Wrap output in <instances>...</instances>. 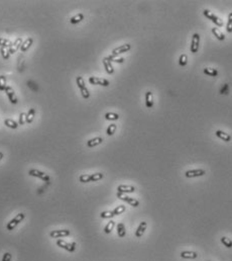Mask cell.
Here are the masks:
<instances>
[{"label": "cell", "instance_id": "1", "mask_svg": "<svg viewBox=\"0 0 232 261\" xmlns=\"http://www.w3.org/2000/svg\"><path fill=\"white\" fill-rule=\"evenodd\" d=\"M104 177L103 173H93V174H83L79 177V180L82 183H87V182H92V181H98Z\"/></svg>", "mask_w": 232, "mask_h": 261}, {"label": "cell", "instance_id": "2", "mask_svg": "<svg viewBox=\"0 0 232 261\" xmlns=\"http://www.w3.org/2000/svg\"><path fill=\"white\" fill-rule=\"evenodd\" d=\"M24 218H25L24 213H19L18 215H16L10 222H8L7 225H6V229H7L8 231H12L17 225L20 224L21 222H22V221L24 220Z\"/></svg>", "mask_w": 232, "mask_h": 261}, {"label": "cell", "instance_id": "3", "mask_svg": "<svg viewBox=\"0 0 232 261\" xmlns=\"http://www.w3.org/2000/svg\"><path fill=\"white\" fill-rule=\"evenodd\" d=\"M76 82H77V85H78V87L80 88V91H81V94H82V96L85 98V99H88V98L90 97V92L87 89V87H86L83 77L78 76L76 78Z\"/></svg>", "mask_w": 232, "mask_h": 261}, {"label": "cell", "instance_id": "4", "mask_svg": "<svg viewBox=\"0 0 232 261\" xmlns=\"http://www.w3.org/2000/svg\"><path fill=\"white\" fill-rule=\"evenodd\" d=\"M57 245H58L60 248H63V249H65L66 251L71 252V253H73V252H74V251L76 250V243H75V242H73V243H68V242H66V241L59 239V240L57 241Z\"/></svg>", "mask_w": 232, "mask_h": 261}, {"label": "cell", "instance_id": "5", "mask_svg": "<svg viewBox=\"0 0 232 261\" xmlns=\"http://www.w3.org/2000/svg\"><path fill=\"white\" fill-rule=\"evenodd\" d=\"M28 174L31 175V176L41 178V180H44L46 182H49L50 181V176H49V175L46 174L45 172H42V171L37 170V169H31V170L28 171Z\"/></svg>", "mask_w": 232, "mask_h": 261}, {"label": "cell", "instance_id": "6", "mask_svg": "<svg viewBox=\"0 0 232 261\" xmlns=\"http://www.w3.org/2000/svg\"><path fill=\"white\" fill-rule=\"evenodd\" d=\"M203 14H204L207 18H209V19L211 20V21H213V23H215L216 25H218L219 28L223 27V24H224V23H223V21H222L220 18H217L216 15H214V14L212 13V12H211V11H209L208 9H205V10L203 11Z\"/></svg>", "mask_w": 232, "mask_h": 261}, {"label": "cell", "instance_id": "7", "mask_svg": "<svg viewBox=\"0 0 232 261\" xmlns=\"http://www.w3.org/2000/svg\"><path fill=\"white\" fill-rule=\"evenodd\" d=\"M117 198H120L121 200H124V202L127 203H129L133 208H137L139 205V202L137 199L133 198H129V196H126V195H123L122 193H120V192H117Z\"/></svg>", "mask_w": 232, "mask_h": 261}, {"label": "cell", "instance_id": "8", "mask_svg": "<svg viewBox=\"0 0 232 261\" xmlns=\"http://www.w3.org/2000/svg\"><path fill=\"white\" fill-rule=\"evenodd\" d=\"M71 235L70 230L64 229V230H54L50 233V236L51 238H64V237H68Z\"/></svg>", "mask_w": 232, "mask_h": 261}, {"label": "cell", "instance_id": "9", "mask_svg": "<svg viewBox=\"0 0 232 261\" xmlns=\"http://www.w3.org/2000/svg\"><path fill=\"white\" fill-rule=\"evenodd\" d=\"M89 82L93 85H101V86H109V81L104 78H99V77L91 76L89 78Z\"/></svg>", "mask_w": 232, "mask_h": 261}, {"label": "cell", "instance_id": "10", "mask_svg": "<svg viewBox=\"0 0 232 261\" xmlns=\"http://www.w3.org/2000/svg\"><path fill=\"white\" fill-rule=\"evenodd\" d=\"M199 43H200V36L198 33H194L192 37V44H191V52L195 54L199 50Z\"/></svg>", "mask_w": 232, "mask_h": 261}, {"label": "cell", "instance_id": "11", "mask_svg": "<svg viewBox=\"0 0 232 261\" xmlns=\"http://www.w3.org/2000/svg\"><path fill=\"white\" fill-rule=\"evenodd\" d=\"M131 49V46L129 44H125V45H122V46H120L118 47V48H116L112 51V56L114 57H117L118 55L120 54H122V53H125V52H128Z\"/></svg>", "mask_w": 232, "mask_h": 261}, {"label": "cell", "instance_id": "12", "mask_svg": "<svg viewBox=\"0 0 232 261\" xmlns=\"http://www.w3.org/2000/svg\"><path fill=\"white\" fill-rule=\"evenodd\" d=\"M204 174H205V170H203V169H195V170L186 171V173H185V176H186L187 178H192V177L203 176Z\"/></svg>", "mask_w": 232, "mask_h": 261}, {"label": "cell", "instance_id": "13", "mask_svg": "<svg viewBox=\"0 0 232 261\" xmlns=\"http://www.w3.org/2000/svg\"><path fill=\"white\" fill-rule=\"evenodd\" d=\"M4 91H5V93L7 94V96H8V98H9V100H10L11 103L12 104H16L17 103V98L15 96V93H14L13 89H12L10 86H7Z\"/></svg>", "mask_w": 232, "mask_h": 261}, {"label": "cell", "instance_id": "14", "mask_svg": "<svg viewBox=\"0 0 232 261\" xmlns=\"http://www.w3.org/2000/svg\"><path fill=\"white\" fill-rule=\"evenodd\" d=\"M147 222H141V223L139 224V226L137 227L136 231H135V237H136V238L143 237V235L144 234L145 230H147Z\"/></svg>", "mask_w": 232, "mask_h": 261}, {"label": "cell", "instance_id": "15", "mask_svg": "<svg viewBox=\"0 0 232 261\" xmlns=\"http://www.w3.org/2000/svg\"><path fill=\"white\" fill-rule=\"evenodd\" d=\"M117 190L120 193H132L135 191V187L131 185H119L117 187Z\"/></svg>", "mask_w": 232, "mask_h": 261}, {"label": "cell", "instance_id": "16", "mask_svg": "<svg viewBox=\"0 0 232 261\" xmlns=\"http://www.w3.org/2000/svg\"><path fill=\"white\" fill-rule=\"evenodd\" d=\"M22 38H17L16 40H15V42L13 43V45H12V47L11 48H9V50H8V53L9 54H14L15 52L18 49H20V47H21V45H22Z\"/></svg>", "mask_w": 232, "mask_h": 261}, {"label": "cell", "instance_id": "17", "mask_svg": "<svg viewBox=\"0 0 232 261\" xmlns=\"http://www.w3.org/2000/svg\"><path fill=\"white\" fill-rule=\"evenodd\" d=\"M181 257L184 259H195L198 257V254L193 251H183L181 252Z\"/></svg>", "mask_w": 232, "mask_h": 261}, {"label": "cell", "instance_id": "18", "mask_svg": "<svg viewBox=\"0 0 232 261\" xmlns=\"http://www.w3.org/2000/svg\"><path fill=\"white\" fill-rule=\"evenodd\" d=\"M103 65H104L105 70L108 74H113L114 73V68L112 66V64H111V62L107 58L103 59Z\"/></svg>", "mask_w": 232, "mask_h": 261}, {"label": "cell", "instance_id": "19", "mask_svg": "<svg viewBox=\"0 0 232 261\" xmlns=\"http://www.w3.org/2000/svg\"><path fill=\"white\" fill-rule=\"evenodd\" d=\"M102 142H103V139L100 138V137H97V138H94V139L89 140L88 142H87V146L89 148H93V147H95V146H98V145H100Z\"/></svg>", "mask_w": 232, "mask_h": 261}, {"label": "cell", "instance_id": "20", "mask_svg": "<svg viewBox=\"0 0 232 261\" xmlns=\"http://www.w3.org/2000/svg\"><path fill=\"white\" fill-rule=\"evenodd\" d=\"M145 105L147 108H150L153 106V100H152V92L147 91L145 93Z\"/></svg>", "mask_w": 232, "mask_h": 261}, {"label": "cell", "instance_id": "21", "mask_svg": "<svg viewBox=\"0 0 232 261\" xmlns=\"http://www.w3.org/2000/svg\"><path fill=\"white\" fill-rule=\"evenodd\" d=\"M215 135L218 137L219 139L225 141V142H230V141H231L230 135H228L227 133H224V132H222V131H216Z\"/></svg>", "mask_w": 232, "mask_h": 261}, {"label": "cell", "instance_id": "22", "mask_svg": "<svg viewBox=\"0 0 232 261\" xmlns=\"http://www.w3.org/2000/svg\"><path fill=\"white\" fill-rule=\"evenodd\" d=\"M117 235L119 238H124L126 235V230H125V226H124L123 223H119L117 225Z\"/></svg>", "mask_w": 232, "mask_h": 261}, {"label": "cell", "instance_id": "23", "mask_svg": "<svg viewBox=\"0 0 232 261\" xmlns=\"http://www.w3.org/2000/svg\"><path fill=\"white\" fill-rule=\"evenodd\" d=\"M32 43H33L32 38H28L27 40H25L22 43V45H21V47H20V51H21V52H25V51H27L29 49V47L32 45Z\"/></svg>", "mask_w": 232, "mask_h": 261}, {"label": "cell", "instance_id": "24", "mask_svg": "<svg viewBox=\"0 0 232 261\" xmlns=\"http://www.w3.org/2000/svg\"><path fill=\"white\" fill-rule=\"evenodd\" d=\"M34 114H36V109L34 108H31L29 109V112L27 113V117H25V122L27 123H31L33 118H34Z\"/></svg>", "mask_w": 232, "mask_h": 261}, {"label": "cell", "instance_id": "25", "mask_svg": "<svg viewBox=\"0 0 232 261\" xmlns=\"http://www.w3.org/2000/svg\"><path fill=\"white\" fill-rule=\"evenodd\" d=\"M212 33H213V35L215 36L219 41H224L225 40V36L223 35V33L220 31H219L217 28H212Z\"/></svg>", "mask_w": 232, "mask_h": 261}, {"label": "cell", "instance_id": "26", "mask_svg": "<svg viewBox=\"0 0 232 261\" xmlns=\"http://www.w3.org/2000/svg\"><path fill=\"white\" fill-rule=\"evenodd\" d=\"M83 19H84V14L83 13H79V14H77L75 16H73V18L70 19V23L72 24H76V23H80V21H82Z\"/></svg>", "mask_w": 232, "mask_h": 261}, {"label": "cell", "instance_id": "27", "mask_svg": "<svg viewBox=\"0 0 232 261\" xmlns=\"http://www.w3.org/2000/svg\"><path fill=\"white\" fill-rule=\"evenodd\" d=\"M4 125L8 128H10V129H16V128L18 127V123L14 121H12L10 118H6L5 121H4Z\"/></svg>", "mask_w": 232, "mask_h": 261}, {"label": "cell", "instance_id": "28", "mask_svg": "<svg viewBox=\"0 0 232 261\" xmlns=\"http://www.w3.org/2000/svg\"><path fill=\"white\" fill-rule=\"evenodd\" d=\"M12 43L9 40H6V38H0V46H1V48H11L12 47Z\"/></svg>", "mask_w": 232, "mask_h": 261}, {"label": "cell", "instance_id": "29", "mask_svg": "<svg viewBox=\"0 0 232 261\" xmlns=\"http://www.w3.org/2000/svg\"><path fill=\"white\" fill-rule=\"evenodd\" d=\"M204 73L208 76H212V77H215L218 75V71L216 69H214V68H205L204 69Z\"/></svg>", "mask_w": 232, "mask_h": 261}, {"label": "cell", "instance_id": "30", "mask_svg": "<svg viewBox=\"0 0 232 261\" xmlns=\"http://www.w3.org/2000/svg\"><path fill=\"white\" fill-rule=\"evenodd\" d=\"M125 205H118L117 208H115L113 209V213H114V216H118V215H121V213H123L124 212H125Z\"/></svg>", "mask_w": 232, "mask_h": 261}, {"label": "cell", "instance_id": "31", "mask_svg": "<svg viewBox=\"0 0 232 261\" xmlns=\"http://www.w3.org/2000/svg\"><path fill=\"white\" fill-rule=\"evenodd\" d=\"M114 226H115V222H114V221H110V222H108V224H107V225L105 226V228H104V232H105V234H110V233H111V231L113 230Z\"/></svg>", "mask_w": 232, "mask_h": 261}, {"label": "cell", "instance_id": "32", "mask_svg": "<svg viewBox=\"0 0 232 261\" xmlns=\"http://www.w3.org/2000/svg\"><path fill=\"white\" fill-rule=\"evenodd\" d=\"M6 87V77L4 75H0V91H4Z\"/></svg>", "mask_w": 232, "mask_h": 261}, {"label": "cell", "instance_id": "33", "mask_svg": "<svg viewBox=\"0 0 232 261\" xmlns=\"http://www.w3.org/2000/svg\"><path fill=\"white\" fill-rule=\"evenodd\" d=\"M100 217L102 219H111V218L114 217L113 211H106V212H102L100 213Z\"/></svg>", "mask_w": 232, "mask_h": 261}, {"label": "cell", "instance_id": "34", "mask_svg": "<svg viewBox=\"0 0 232 261\" xmlns=\"http://www.w3.org/2000/svg\"><path fill=\"white\" fill-rule=\"evenodd\" d=\"M116 129H117V126H116L115 123H111V125L108 128H107L106 134L108 135V136H112V135H114Z\"/></svg>", "mask_w": 232, "mask_h": 261}, {"label": "cell", "instance_id": "35", "mask_svg": "<svg viewBox=\"0 0 232 261\" xmlns=\"http://www.w3.org/2000/svg\"><path fill=\"white\" fill-rule=\"evenodd\" d=\"M105 118L108 119V121H116V119L119 118V115L117 113H107L105 114Z\"/></svg>", "mask_w": 232, "mask_h": 261}, {"label": "cell", "instance_id": "36", "mask_svg": "<svg viewBox=\"0 0 232 261\" xmlns=\"http://www.w3.org/2000/svg\"><path fill=\"white\" fill-rule=\"evenodd\" d=\"M221 243H222L224 246H226L227 248H232V241L230 240L229 238H227V237H222V238H221Z\"/></svg>", "mask_w": 232, "mask_h": 261}, {"label": "cell", "instance_id": "37", "mask_svg": "<svg viewBox=\"0 0 232 261\" xmlns=\"http://www.w3.org/2000/svg\"><path fill=\"white\" fill-rule=\"evenodd\" d=\"M226 31L229 33H232V12H230L228 15V21H227V25H226Z\"/></svg>", "mask_w": 232, "mask_h": 261}, {"label": "cell", "instance_id": "38", "mask_svg": "<svg viewBox=\"0 0 232 261\" xmlns=\"http://www.w3.org/2000/svg\"><path fill=\"white\" fill-rule=\"evenodd\" d=\"M187 63H188V57H187V55H185V54L181 55V57H180V59H179V64H180V66H182V67L186 66Z\"/></svg>", "mask_w": 232, "mask_h": 261}, {"label": "cell", "instance_id": "39", "mask_svg": "<svg viewBox=\"0 0 232 261\" xmlns=\"http://www.w3.org/2000/svg\"><path fill=\"white\" fill-rule=\"evenodd\" d=\"M107 59H108L110 62H116V63H123L124 62V59L123 58H118L117 59L116 57L112 56V55L109 56V57H107Z\"/></svg>", "mask_w": 232, "mask_h": 261}, {"label": "cell", "instance_id": "40", "mask_svg": "<svg viewBox=\"0 0 232 261\" xmlns=\"http://www.w3.org/2000/svg\"><path fill=\"white\" fill-rule=\"evenodd\" d=\"M0 52H1V55H2V58L4 60H8L9 59V53H8V51L5 50V48H1L0 49Z\"/></svg>", "mask_w": 232, "mask_h": 261}, {"label": "cell", "instance_id": "41", "mask_svg": "<svg viewBox=\"0 0 232 261\" xmlns=\"http://www.w3.org/2000/svg\"><path fill=\"white\" fill-rule=\"evenodd\" d=\"M25 117H27V114L24 113H21L19 114V122H18V125H24L25 123Z\"/></svg>", "mask_w": 232, "mask_h": 261}, {"label": "cell", "instance_id": "42", "mask_svg": "<svg viewBox=\"0 0 232 261\" xmlns=\"http://www.w3.org/2000/svg\"><path fill=\"white\" fill-rule=\"evenodd\" d=\"M12 258V255L9 253V252H6V253H4L3 257H2V261H11Z\"/></svg>", "mask_w": 232, "mask_h": 261}, {"label": "cell", "instance_id": "43", "mask_svg": "<svg viewBox=\"0 0 232 261\" xmlns=\"http://www.w3.org/2000/svg\"><path fill=\"white\" fill-rule=\"evenodd\" d=\"M220 93L221 94H228V85L225 84L224 86H223V88L220 90Z\"/></svg>", "mask_w": 232, "mask_h": 261}, {"label": "cell", "instance_id": "44", "mask_svg": "<svg viewBox=\"0 0 232 261\" xmlns=\"http://www.w3.org/2000/svg\"><path fill=\"white\" fill-rule=\"evenodd\" d=\"M3 156H4V155H3V153H2V152H0V160H2V159H3Z\"/></svg>", "mask_w": 232, "mask_h": 261}]
</instances>
